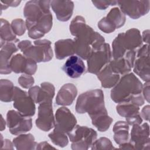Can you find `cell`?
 Masks as SVG:
<instances>
[{
  "mask_svg": "<svg viewBox=\"0 0 150 150\" xmlns=\"http://www.w3.org/2000/svg\"><path fill=\"white\" fill-rule=\"evenodd\" d=\"M132 126L129 142L134 146V149L149 150L150 138L148 124L145 122L141 125L135 124Z\"/></svg>",
  "mask_w": 150,
  "mask_h": 150,
  "instance_id": "13",
  "label": "cell"
},
{
  "mask_svg": "<svg viewBox=\"0 0 150 150\" xmlns=\"http://www.w3.org/2000/svg\"><path fill=\"white\" fill-rule=\"evenodd\" d=\"M13 144L18 150H28L36 149L37 142L33 135L30 133L22 134L13 139Z\"/></svg>",
  "mask_w": 150,
  "mask_h": 150,
  "instance_id": "27",
  "label": "cell"
},
{
  "mask_svg": "<svg viewBox=\"0 0 150 150\" xmlns=\"http://www.w3.org/2000/svg\"><path fill=\"white\" fill-rule=\"evenodd\" d=\"M18 50L15 43H5L1 46L0 51V73L8 74L12 72L9 63L12 55Z\"/></svg>",
  "mask_w": 150,
  "mask_h": 150,
  "instance_id": "22",
  "label": "cell"
},
{
  "mask_svg": "<svg viewBox=\"0 0 150 150\" xmlns=\"http://www.w3.org/2000/svg\"><path fill=\"white\" fill-rule=\"evenodd\" d=\"M143 85L141 81L132 73L122 76L111 90V98L116 103L130 101L131 98L141 94Z\"/></svg>",
  "mask_w": 150,
  "mask_h": 150,
  "instance_id": "3",
  "label": "cell"
},
{
  "mask_svg": "<svg viewBox=\"0 0 150 150\" xmlns=\"http://www.w3.org/2000/svg\"><path fill=\"white\" fill-rule=\"evenodd\" d=\"M125 15L120 8L115 7L111 9L106 16L98 22V28L105 33H110L116 29L122 27L125 23Z\"/></svg>",
  "mask_w": 150,
  "mask_h": 150,
  "instance_id": "11",
  "label": "cell"
},
{
  "mask_svg": "<svg viewBox=\"0 0 150 150\" xmlns=\"http://www.w3.org/2000/svg\"><path fill=\"white\" fill-rule=\"evenodd\" d=\"M33 45L30 41L24 40L18 43V47L28 58L34 60L36 63L50 61L53 56L51 42L47 39L36 40Z\"/></svg>",
  "mask_w": 150,
  "mask_h": 150,
  "instance_id": "6",
  "label": "cell"
},
{
  "mask_svg": "<svg viewBox=\"0 0 150 150\" xmlns=\"http://www.w3.org/2000/svg\"><path fill=\"white\" fill-rule=\"evenodd\" d=\"M1 149H13V146L14 145L13 144V142H12L10 140L8 139H5L4 140H3V137L2 134H1Z\"/></svg>",
  "mask_w": 150,
  "mask_h": 150,
  "instance_id": "39",
  "label": "cell"
},
{
  "mask_svg": "<svg viewBox=\"0 0 150 150\" xmlns=\"http://www.w3.org/2000/svg\"><path fill=\"white\" fill-rule=\"evenodd\" d=\"M74 36L75 53L84 60H87L93 52L105 43L103 36L95 32L86 23L74 35Z\"/></svg>",
  "mask_w": 150,
  "mask_h": 150,
  "instance_id": "2",
  "label": "cell"
},
{
  "mask_svg": "<svg viewBox=\"0 0 150 150\" xmlns=\"http://www.w3.org/2000/svg\"><path fill=\"white\" fill-rule=\"evenodd\" d=\"M62 70L70 77L77 79L85 73L86 67L81 58L78 56H71L66 61Z\"/></svg>",
  "mask_w": 150,
  "mask_h": 150,
  "instance_id": "21",
  "label": "cell"
},
{
  "mask_svg": "<svg viewBox=\"0 0 150 150\" xmlns=\"http://www.w3.org/2000/svg\"><path fill=\"white\" fill-rule=\"evenodd\" d=\"M140 115L142 118L146 121L149 120V105H145L142 109Z\"/></svg>",
  "mask_w": 150,
  "mask_h": 150,
  "instance_id": "41",
  "label": "cell"
},
{
  "mask_svg": "<svg viewBox=\"0 0 150 150\" xmlns=\"http://www.w3.org/2000/svg\"><path fill=\"white\" fill-rule=\"evenodd\" d=\"M76 111L78 114L87 112L91 119L107 112L103 91L93 89L81 93L76 101Z\"/></svg>",
  "mask_w": 150,
  "mask_h": 150,
  "instance_id": "4",
  "label": "cell"
},
{
  "mask_svg": "<svg viewBox=\"0 0 150 150\" xmlns=\"http://www.w3.org/2000/svg\"><path fill=\"white\" fill-rule=\"evenodd\" d=\"M67 135L71 142V148L74 150L89 149L97 137V132L93 128L79 125H76Z\"/></svg>",
  "mask_w": 150,
  "mask_h": 150,
  "instance_id": "7",
  "label": "cell"
},
{
  "mask_svg": "<svg viewBox=\"0 0 150 150\" xmlns=\"http://www.w3.org/2000/svg\"><path fill=\"white\" fill-rule=\"evenodd\" d=\"M119 147H120V148L124 149H134V146L129 141V142L127 141L124 143L120 144Z\"/></svg>",
  "mask_w": 150,
  "mask_h": 150,
  "instance_id": "43",
  "label": "cell"
},
{
  "mask_svg": "<svg viewBox=\"0 0 150 150\" xmlns=\"http://www.w3.org/2000/svg\"><path fill=\"white\" fill-rule=\"evenodd\" d=\"M15 87L13 83L7 79L0 81V100L1 101L9 103L13 101Z\"/></svg>",
  "mask_w": 150,
  "mask_h": 150,
  "instance_id": "30",
  "label": "cell"
},
{
  "mask_svg": "<svg viewBox=\"0 0 150 150\" xmlns=\"http://www.w3.org/2000/svg\"><path fill=\"white\" fill-rule=\"evenodd\" d=\"M6 122H5V120L4 119L2 115H1V131H3L5 129V125H6Z\"/></svg>",
  "mask_w": 150,
  "mask_h": 150,
  "instance_id": "45",
  "label": "cell"
},
{
  "mask_svg": "<svg viewBox=\"0 0 150 150\" xmlns=\"http://www.w3.org/2000/svg\"><path fill=\"white\" fill-rule=\"evenodd\" d=\"M36 127L43 131H49L54 127L55 118L53 112L52 103L43 102L39 104L38 115L36 120Z\"/></svg>",
  "mask_w": 150,
  "mask_h": 150,
  "instance_id": "16",
  "label": "cell"
},
{
  "mask_svg": "<svg viewBox=\"0 0 150 150\" xmlns=\"http://www.w3.org/2000/svg\"><path fill=\"white\" fill-rule=\"evenodd\" d=\"M96 75L101 86L106 88L113 87L120 79V74L112 71L109 64L105 66Z\"/></svg>",
  "mask_w": 150,
  "mask_h": 150,
  "instance_id": "25",
  "label": "cell"
},
{
  "mask_svg": "<svg viewBox=\"0 0 150 150\" xmlns=\"http://www.w3.org/2000/svg\"><path fill=\"white\" fill-rule=\"evenodd\" d=\"M118 114L125 118L126 122L131 125L141 124L142 118L139 113V107L131 101L119 103L116 106Z\"/></svg>",
  "mask_w": 150,
  "mask_h": 150,
  "instance_id": "19",
  "label": "cell"
},
{
  "mask_svg": "<svg viewBox=\"0 0 150 150\" xmlns=\"http://www.w3.org/2000/svg\"><path fill=\"white\" fill-rule=\"evenodd\" d=\"M6 124L12 135H18L29 131L32 127L30 117L15 110H9L6 114Z\"/></svg>",
  "mask_w": 150,
  "mask_h": 150,
  "instance_id": "8",
  "label": "cell"
},
{
  "mask_svg": "<svg viewBox=\"0 0 150 150\" xmlns=\"http://www.w3.org/2000/svg\"><path fill=\"white\" fill-rule=\"evenodd\" d=\"M91 120L92 124L100 132L106 131L113 121V119L108 115V112L100 114Z\"/></svg>",
  "mask_w": 150,
  "mask_h": 150,
  "instance_id": "31",
  "label": "cell"
},
{
  "mask_svg": "<svg viewBox=\"0 0 150 150\" xmlns=\"http://www.w3.org/2000/svg\"><path fill=\"white\" fill-rule=\"evenodd\" d=\"M49 138L51 139L52 142L56 145L63 148L67 145L69 143V140L66 134L53 129L48 135Z\"/></svg>",
  "mask_w": 150,
  "mask_h": 150,
  "instance_id": "32",
  "label": "cell"
},
{
  "mask_svg": "<svg viewBox=\"0 0 150 150\" xmlns=\"http://www.w3.org/2000/svg\"><path fill=\"white\" fill-rule=\"evenodd\" d=\"M120 9L133 19H137L149 11V1H118Z\"/></svg>",
  "mask_w": 150,
  "mask_h": 150,
  "instance_id": "12",
  "label": "cell"
},
{
  "mask_svg": "<svg viewBox=\"0 0 150 150\" xmlns=\"http://www.w3.org/2000/svg\"><path fill=\"white\" fill-rule=\"evenodd\" d=\"M86 24V21L84 18L81 16H76L71 22L69 29L71 34L74 35L83 26Z\"/></svg>",
  "mask_w": 150,
  "mask_h": 150,
  "instance_id": "35",
  "label": "cell"
},
{
  "mask_svg": "<svg viewBox=\"0 0 150 150\" xmlns=\"http://www.w3.org/2000/svg\"><path fill=\"white\" fill-rule=\"evenodd\" d=\"M55 93V88L53 84L49 82H43L40 87L35 86L30 87L28 94L35 103L40 104L43 102L52 103Z\"/></svg>",
  "mask_w": 150,
  "mask_h": 150,
  "instance_id": "18",
  "label": "cell"
},
{
  "mask_svg": "<svg viewBox=\"0 0 150 150\" xmlns=\"http://www.w3.org/2000/svg\"><path fill=\"white\" fill-rule=\"evenodd\" d=\"M0 38L1 46L5 43L11 42L15 43L19 41V40L16 38V35L14 33L11 28V25L8 21L3 18L1 19Z\"/></svg>",
  "mask_w": 150,
  "mask_h": 150,
  "instance_id": "29",
  "label": "cell"
},
{
  "mask_svg": "<svg viewBox=\"0 0 150 150\" xmlns=\"http://www.w3.org/2000/svg\"><path fill=\"white\" fill-rule=\"evenodd\" d=\"M21 2V1H12V0H7V1H4L1 0V9H6L9 6H12V7H16L18 6L20 3Z\"/></svg>",
  "mask_w": 150,
  "mask_h": 150,
  "instance_id": "38",
  "label": "cell"
},
{
  "mask_svg": "<svg viewBox=\"0 0 150 150\" xmlns=\"http://www.w3.org/2000/svg\"><path fill=\"white\" fill-rule=\"evenodd\" d=\"M142 41L146 43L149 45V30H145L142 32Z\"/></svg>",
  "mask_w": 150,
  "mask_h": 150,
  "instance_id": "44",
  "label": "cell"
},
{
  "mask_svg": "<svg viewBox=\"0 0 150 150\" xmlns=\"http://www.w3.org/2000/svg\"><path fill=\"white\" fill-rule=\"evenodd\" d=\"M114 139L116 144L120 145L128 141L129 124L123 121H118L114 125Z\"/></svg>",
  "mask_w": 150,
  "mask_h": 150,
  "instance_id": "28",
  "label": "cell"
},
{
  "mask_svg": "<svg viewBox=\"0 0 150 150\" xmlns=\"http://www.w3.org/2000/svg\"><path fill=\"white\" fill-rule=\"evenodd\" d=\"M54 129L68 134L77 124V120L70 110L66 107L59 108L55 114Z\"/></svg>",
  "mask_w": 150,
  "mask_h": 150,
  "instance_id": "15",
  "label": "cell"
},
{
  "mask_svg": "<svg viewBox=\"0 0 150 150\" xmlns=\"http://www.w3.org/2000/svg\"><path fill=\"white\" fill-rule=\"evenodd\" d=\"M142 42L141 33L136 28H131L125 33H119L112 43L113 59L122 57L127 52L141 47Z\"/></svg>",
  "mask_w": 150,
  "mask_h": 150,
  "instance_id": "5",
  "label": "cell"
},
{
  "mask_svg": "<svg viewBox=\"0 0 150 150\" xmlns=\"http://www.w3.org/2000/svg\"><path fill=\"white\" fill-rule=\"evenodd\" d=\"M93 4L98 9L105 10L109 6H114L117 4V1H93Z\"/></svg>",
  "mask_w": 150,
  "mask_h": 150,
  "instance_id": "37",
  "label": "cell"
},
{
  "mask_svg": "<svg viewBox=\"0 0 150 150\" xmlns=\"http://www.w3.org/2000/svg\"><path fill=\"white\" fill-rule=\"evenodd\" d=\"M54 52L56 59L62 60L74 53V40L71 39H60L54 43Z\"/></svg>",
  "mask_w": 150,
  "mask_h": 150,
  "instance_id": "26",
  "label": "cell"
},
{
  "mask_svg": "<svg viewBox=\"0 0 150 150\" xmlns=\"http://www.w3.org/2000/svg\"><path fill=\"white\" fill-rule=\"evenodd\" d=\"M51 1H29L23 8L28 36L37 39L43 37L52 29L53 17L50 11Z\"/></svg>",
  "mask_w": 150,
  "mask_h": 150,
  "instance_id": "1",
  "label": "cell"
},
{
  "mask_svg": "<svg viewBox=\"0 0 150 150\" xmlns=\"http://www.w3.org/2000/svg\"><path fill=\"white\" fill-rule=\"evenodd\" d=\"M91 149L98 150H108L114 149L115 148L112 145L111 141L106 137H101L98 139H96L93 143Z\"/></svg>",
  "mask_w": 150,
  "mask_h": 150,
  "instance_id": "33",
  "label": "cell"
},
{
  "mask_svg": "<svg viewBox=\"0 0 150 150\" xmlns=\"http://www.w3.org/2000/svg\"><path fill=\"white\" fill-rule=\"evenodd\" d=\"M136 57V51L130 50L117 59H112L108 63L111 70L115 73L124 75L129 73L133 68L134 63Z\"/></svg>",
  "mask_w": 150,
  "mask_h": 150,
  "instance_id": "20",
  "label": "cell"
},
{
  "mask_svg": "<svg viewBox=\"0 0 150 150\" xmlns=\"http://www.w3.org/2000/svg\"><path fill=\"white\" fill-rule=\"evenodd\" d=\"M11 25L14 33L18 36L23 35L26 29V22L21 18H17L13 20Z\"/></svg>",
  "mask_w": 150,
  "mask_h": 150,
  "instance_id": "34",
  "label": "cell"
},
{
  "mask_svg": "<svg viewBox=\"0 0 150 150\" xmlns=\"http://www.w3.org/2000/svg\"><path fill=\"white\" fill-rule=\"evenodd\" d=\"M111 51L109 44L104 43L93 52L87 59V71L97 74L111 60Z\"/></svg>",
  "mask_w": 150,
  "mask_h": 150,
  "instance_id": "9",
  "label": "cell"
},
{
  "mask_svg": "<svg viewBox=\"0 0 150 150\" xmlns=\"http://www.w3.org/2000/svg\"><path fill=\"white\" fill-rule=\"evenodd\" d=\"M134 71L145 82H149V45H142L138 50L133 66Z\"/></svg>",
  "mask_w": 150,
  "mask_h": 150,
  "instance_id": "10",
  "label": "cell"
},
{
  "mask_svg": "<svg viewBox=\"0 0 150 150\" xmlns=\"http://www.w3.org/2000/svg\"><path fill=\"white\" fill-rule=\"evenodd\" d=\"M50 6L55 13L57 19L62 22H66L71 17L74 9V3L71 1H52Z\"/></svg>",
  "mask_w": 150,
  "mask_h": 150,
  "instance_id": "23",
  "label": "cell"
},
{
  "mask_svg": "<svg viewBox=\"0 0 150 150\" xmlns=\"http://www.w3.org/2000/svg\"><path fill=\"white\" fill-rule=\"evenodd\" d=\"M19 85L24 88H30L35 83L34 78L32 75L23 74L18 78Z\"/></svg>",
  "mask_w": 150,
  "mask_h": 150,
  "instance_id": "36",
  "label": "cell"
},
{
  "mask_svg": "<svg viewBox=\"0 0 150 150\" xmlns=\"http://www.w3.org/2000/svg\"><path fill=\"white\" fill-rule=\"evenodd\" d=\"M143 97L147 102H149V82H145L143 85L142 90Z\"/></svg>",
  "mask_w": 150,
  "mask_h": 150,
  "instance_id": "40",
  "label": "cell"
},
{
  "mask_svg": "<svg viewBox=\"0 0 150 150\" xmlns=\"http://www.w3.org/2000/svg\"><path fill=\"white\" fill-rule=\"evenodd\" d=\"M37 63L30 58L18 53L12 56L9 66L12 71L15 73L34 74L37 70Z\"/></svg>",
  "mask_w": 150,
  "mask_h": 150,
  "instance_id": "17",
  "label": "cell"
},
{
  "mask_svg": "<svg viewBox=\"0 0 150 150\" xmlns=\"http://www.w3.org/2000/svg\"><path fill=\"white\" fill-rule=\"evenodd\" d=\"M36 149H55L54 147L51 146L47 142L43 141L39 144H37Z\"/></svg>",
  "mask_w": 150,
  "mask_h": 150,
  "instance_id": "42",
  "label": "cell"
},
{
  "mask_svg": "<svg viewBox=\"0 0 150 150\" xmlns=\"http://www.w3.org/2000/svg\"><path fill=\"white\" fill-rule=\"evenodd\" d=\"M13 107L22 114L32 117L36 110L35 101L25 91L15 86L13 97Z\"/></svg>",
  "mask_w": 150,
  "mask_h": 150,
  "instance_id": "14",
  "label": "cell"
},
{
  "mask_svg": "<svg viewBox=\"0 0 150 150\" xmlns=\"http://www.w3.org/2000/svg\"><path fill=\"white\" fill-rule=\"evenodd\" d=\"M77 94V89L72 83H66L59 90L56 98L57 105L67 106L71 105Z\"/></svg>",
  "mask_w": 150,
  "mask_h": 150,
  "instance_id": "24",
  "label": "cell"
}]
</instances>
